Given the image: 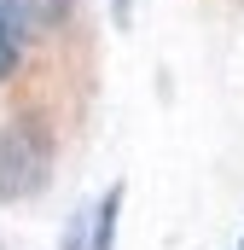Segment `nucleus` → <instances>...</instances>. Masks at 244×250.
<instances>
[{"instance_id": "nucleus-1", "label": "nucleus", "mask_w": 244, "mask_h": 250, "mask_svg": "<svg viewBox=\"0 0 244 250\" xmlns=\"http://www.w3.org/2000/svg\"><path fill=\"white\" fill-rule=\"evenodd\" d=\"M53 181V140L29 117L0 123V204H23Z\"/></svg>"}, {"instance_id": "nucleus-2", "label": "nucleus", "mask_w": 244, "mask_h": 250, "mask_svg": "<svg viewBox=\"0 0 244 250\" xmlns=\"http://www.w3.org/2000/svg\"><path fill=\"white\" fill-rule=\"evenodd\" d=\"M23 47H29V29H23V18L12 12V0H0V76L18 70Z\"/></svg>"}, {"instance_id": "nucleus-3", "label": "nucleus", "mask_w": 244, "mask_h": 250, "mask_svg": "<svg viewBox=\"0 0 244 250\" xmlns=\"http://www.w3.org/2000/svg\"><path fill=\"white\" fill-rule=\"evenodd\" d=\"M117 209H122V187H111L93 209V233H87V250H111L117 245Z\"/></svg>"}]
</instances>
